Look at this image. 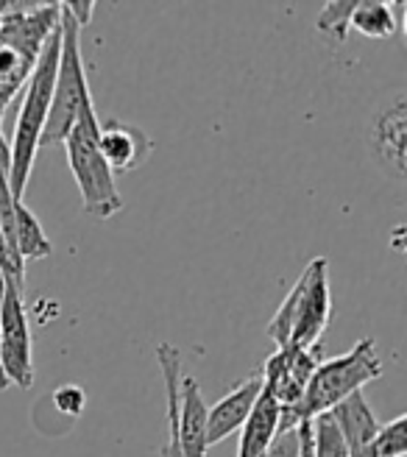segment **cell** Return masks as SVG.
<instances>
[{
  "label": "cell",
  "mask_w": 407,
  "mask_h": 457,
  "mask_svg": "<svg viewBox=\"0 0 407 457\" xmlns=\"http://www.w3.org/2000/svg\"><path fill=\"white\" fill-rule=\"evenodd\" d=\"M62 4H6L0 0V120L29 84L48 37L59 29Z\"/></svg>",
  "instance_id": "6da1fadb"
},
{
  "label": "cell",
  "mask_w": 407,
  "mask_h": 457,
  "mask_svg": "<svg viewBox=\"0 0 407 457\" xmlns=\"http://www.w3.org/2000/svg\"><path fill=\"white\" fill-rule=\"evenodd\" d=\"M59 48H62V26L48 37V42H45L34 73L26 84V96H22L17 120H14V134L9 143V151H12L9 190L17 204H22V195H26V185L31 179V168H34L39 140H42V129H45V120H48L54 84H56V67H59Z\"/></svg>",
  "instance_id": "7a4b0ae2"
},
{
  "label": "cell",
  "mask_w": 407,
  "mask_h": 457,
  "mask_svg": "<svg viewBox=\"0 0 407 457\" xmlns=\"http://www.w3.org/2000/svg\"><path fill=\"white\" fill-rule=\"evenodd\" d=\"M98 131L101 120L96 114V104L87 101L79 112L76 126L64 137L62 145L67 151V162H71L73 179L81 190L84 212L106 220L123 210V195L118 190L115 173L109 170L98 151Z\"/></svg>",
  "instance_id": "3957f363"
},
{
  "label": "cell",
  "mask_w": 407,
  "mask_h": 457,
  "mask_svg": "<svg viewBox=\"0 0 407 457\" xmlns=\"http://www.w3.org/2000/svg\"><path fill=\"white\" fill-rule=\"evenodd\" d=\"M382 377V360L377 354V346L371 337H363L354 343V349L344 357L321 360L315 374L307 382V391L302 396L299 413L302 419H315L332 413V410L349 399L352 394H360L369 382Z\"/></svg>",
  "instance_id": "277c9868"
},
{
  "label": "cell",
  "mask_w": 407,
  "mask_h": 457,
  "mask_svg": "<svg viewBox=\"0 0 407 457\" xmlns=\"http://www.w3.org/2000/svg\"><path fill=\"white\" fill-rule=\"evenodd\" d=\"M62 48H59V67H56V84H54V98L48 109V120L42 129L39 148L62 145L64 137L79 120V112L87 101H93L87 84V71L81 59V29L73 22V17L62 6Z\"/></svg>",
  "instance_id": "5b68a950"
},
{
  "label": "cell",
  "mask_w": 407,
  "mask_h": 457,
  "mask_svg": "<svg viewBox=\"0 0 407 457\" xmlns=\"http://www.w3.org/2000/svg\"><path fill=\"white\" fill-rule=\"evenodd\" d=\"M299 299L296 312H293V332H290V349H310L321 343L329 318H332V295H329V279H327V260L315 257L302 270L296 282Z\"/></svg>",
  "instance_id": "8992f818"
},
{
  "label": "cell",
  "mask_w": 407,
  "mask_h": 457,
  "mask_svg": "<svg viewBox=\"0 0 407 457\" xmlns=\"http://www.w3.org/2000/svg\"><path fill=\"white\" fill-rule=\"evenodd\" d=\"M0 365L9 382L22 391L34 385V357H31V329L22 293L9 287L0 302Z\"/></svg>",
  "instance_id": "52a82bcc"
},
{
  "label": "cell",
  "mask_w": 407,
  "mask_h": 457,
  "mask_svg": "<svg viewBox=\"0 0 407 457\" xmlns=\"http://www.w3.org/2000/svg\"><path fill=\"white\" fill-rule=\"evenodd\" d=\"M371 154L377 165L396 181L407 176V98L402 93L377 112L371 129Z\"/></svg>",
  "instance_id": "ba28073f"
},
{
  "label": "cell",
  "mask_w": 407,
  "mask_h": 457,
  "mask_svg": "<svg viewBox=\"0 0 407 457\" xmlns=\"http://www.w3.org/2000/svg\"><path fill=\"white\" fill-rule=\"evenodd\" d=\"M98 151L104 156V162L109 165V170L120 176V173H131L140 165H145L154 145H151V137L143 129L120 123V120H109V123H101Z\"/></svg>",
  "instance_id": "9c48e42d"
},
{
  "label": "cell",
  "mask_w": 407,
  "mask_h": 457,
  "mask_svg": "<svg viewBox=\"0 0 407 457\" xmlns=\"http://www.w3.org/2000/svg\"><path fill=\"white\" fill-rule=\"evenodd\" d=\"M262 391V379L257 377H248L243 379L235 391H229L226 396H220L210 410H207V444L215 446L220 441H226L235 432H240V427L245 424L248 413L257 402Z\"/></svg>",
  "instance_id": "30bf717a"
},
{
  "label": "cell",
  "mask_w": 407,
  "mask_h": 457,
  "mask_svg": "<svg viewBox=\"0 0 407 457\" xmlns=\"http://www.w3.org/2000/svg\"><path fill=\"white\" fill-rule=\"evenodd\" d=\"M176 444L182 457H207V402L201 396V387L193 377H182L179 391V424Z\"/></svg>",
  "instance_id": "8fae6325"
},
{
  "label": "cell",
  "mask_w": 407,
  "mask_h": 457,
  "mask_svg": "<svg viewBox=\"0 0 407 457\" xmlns=\"http://www.w3.org/2000/svg\"><path fill=\"white\" fill-rule=\"evenodd\" d=\"M279 432V402L270 391H260L252 413H248L245 424L240 427V444H237V457H262L270 441Z\"/></svg>",
  "instance_id": "7c38bea8"
},
{
  "label": "cell",
  "mask_w": 407,
  "mask_h": 457,
  "mask_svg": "<svg viewBox=\"0 0 407 457\" xmlns=\"http://www.w3.org/2000/svg\"><path fill=\"white\" fill-rule=\"evenodd\" d=\"M156 360H160V371H162L165 394H168V446L162 449V457H182V454H179V444H176L179 391H182V377H185L182 352L162 340L160 346H156Z\"/></svg>",
  "instance_id": "4fadbf2b"
},
{
  "label": "cell",
  "mask_w": 407,
  "mask_h": 457,
  "mask_svg": "<svg viewBox=\"0 0 407 457\" xmlns=\"http://www.w3.org/2000/svg\"><path fill=\"white\" fill-rule=\"evenodd\" d=\"M14 248L22 262L45 260V257H51V251H54V243L45 237L42 223L26 204H17L14 207Z\"/></svg>",
  "instance_id": "5bb4252c"
},
{
  "label": "cell",
  "mask_w": 407,
  "mask_h": 457,
  "mask_svg": "<svg viewBox=\"0 0 407 457\" xmlns=\"http://www.w3.org/2000/svg\"><path fill=\"white\" fill-rule=\"evenodd\" d=\"M349 29L369 39H391L399 29L394 9L382 0H354V9L349 17Z\"/></svg>",
  "instance_id": "9a60e30c"
},
{
  "label": "cell",
  "mask_w": 407,
  "mask_h": 457,
  "mask_svg": "<svg viewBox=\"0 0 407 457\" xmlns=\"http://www.w3.org/2000/svg\"><path fill=\"white\" fill-rule=\"evenodd\" d=\"M312 432H315V449H312V457H349L346 441H344V436H341V429H337L332 413L315 416V419H312Z\"/></svg>",
  "instance_id": "2e32d148"
},
{
  "label": "cell",
  "mask_w": 407,
  "mask_h": 457,
  "mask_svg": "<svg viewBox=\"0 0 407 457\" xmlns=\"http://www.w3.org/2000/svg\"><path fill=\"white\" fill-rule=\"evenodd\" d=\"M377 457H404L407 454V416H396L388 424H379L374 436Z\"/></svg>",
  "instance_id": "e0dca14e"
},
{
  "label": "cell",
  "mask_w": 407,
  "mask_h": 457,
  "mask_svg": "<svg viewBox=\"0 0 407 457\" xmlns=\"http://www.w3.org/2000/svg\"><path fill=\"white\" fill-rule=\"evenodd\" d=\"M354 9V0H332V4H324L321 14H319V31L332 37L335 42H344L349 34V17Z\"/></svg>",
  "instance_id": "ac0fdd59"
},
{
  "label": "cell",
  "mask_w": 407,
  "mask_h": 457,
  "mask_svg": "<svg viewBox=\"0 0 407 457\" xmlns=\"http://www.w3.org/2000/svg\"><path fill=\"white\" fill-rule=\"evenodd\" d=\"M54 407L59 410L62 416L79 419V416L84 413V407H87V394H84V387H81V385H73V382H67V385L56 387V391H54Z\"/></svg>",
  "instance_id": "d6986e66"
},
{
  "label": "cell",
  "mask_w": 407,
  "mask_h": 457,
  "mask_svg": "<svg viewBox=\"0 0 407 457\" xmlns=\"http://www.w3.org/2000/svg\"><path fill=\"white\" fill-rule=\"evenodd\" d=\"M262 457H299V438H296V429L277 432V438L270 441V446L265 449Z\"/></svg>",
  "instance_id": "ffe728a7"
},
{
  "label": "cell",
  "mask_w": 407,
  "mask_h": 457,
  "mask_svg": "<svg viewBox=\"0 0 407 457\" xmlns=\"http://www.w3.org/2000/svg\"><path fill=\"white\" fill-rule=\"evenodd\" d=\"M64 12L73 17V22L79 29H87L89 22H93V14H96V4L93 0H71V4H62Z\"/></svg>",
  "instance_id": "44dd1931"
},
{
  "label": "cell",
  "mask_w": 407,
  "mask_h": 457,
  "mask_svg": "<svg viewBox=\"0 0 407 457\" xmlns=\"http://www.w3.org/2000/svg\"><path fill=\"white\" fill-rule=\"evenodd\" d=\"M9 168H12V151H9L4 131H0V179L4 181H9Z\"/></svg>",
  "instance_id": "7402d4cb"
},
{
  "label": "cell",
  "mask_w": 407,
  "mask_h": 457,
  "mask_svg": "<svg viewBox=\"0 0 407 457\" xmlns=\"http://www.w3.org/2000/svg\"><path fill=\"white\" fill-rule=\"evenodd\" d=\"M12 287V282L6 279V273L4 270H0V302H4V295H6V290Z\"/></svg>",
  "instance_id": "603a6c76"
},
{
  "label": "cell",
  "mask_w": 407,
  "mask_h": 457,
  "mask_svg": "<svg viewBox=\"0 0 407 457\" xmlns=\"http://www.w3.org/2000/svg\"><path fill=\"white\" fill-rule=\"evenodd\" d=\"M6 387H9V379L4 374V365H0V391H6Z\"/></svg>",
  "instance_id": "cb8c5ba5"
}]
</instances>
